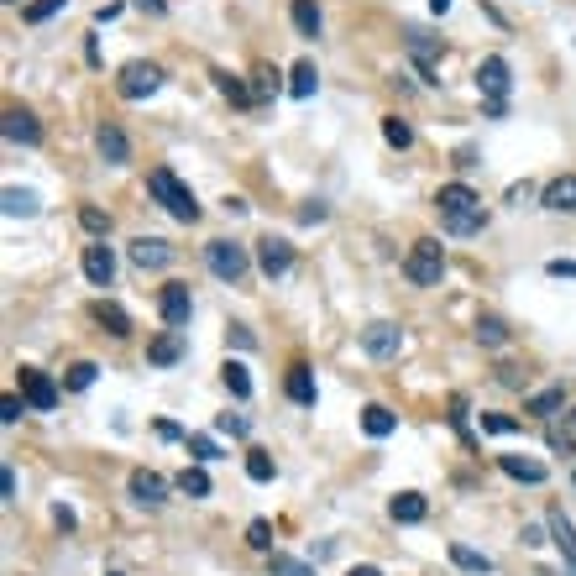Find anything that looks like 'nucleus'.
Segmentation results:
<instances>
[{
  "mask_svg": "<svg viewBox=\"0 0 576 576\" xmlns=\"http://www.w3.org/2000/svg\"><path fill=\"white\" fill-rule=\"evenodd\" d=\"M435 210H440V226H446L450 236H477L488 226V210H482V199H477L467 184H440Z\"/></svg>",
  "mask_w": 576,
  "mask_h": 576,
  "instance_id": "f257e3e1",
  "label": "nucleus"
},
{
  "mask_svg": "<svg viewBox=\"0 0 576 576\" xmlns=\"http://www.w3.org/2000/svg\"><path fill=\"white\" fill-rule=\"evenodd\" d=\"M147 194L173 215V220H184V226H194V220H199V199H194V189L173 168H152L147 173Z\"/></svg>",
  "mask_w": 576,
  "mask_h": 576,
  "instance_id": "f03ea898",
  "label": "nucleus"
},
{
  "mask_svg": "<svg viewBox=\"0 0 576 576\" xmlns=\"http://www.w3.org/2000/svg\"><path fill=\"white\" fill-rule=\"evenodd\" d=\"M440 273H446V252H440V241H435V236H419V241L409 247V257H404V278L409 283H419V288H429V283H440Z\"/></svg>",
  "mask_w": 576,
  "mask_h": 576,
  "instance_id": "7ed1b4c3",
  "label": "nucleus"
},
{
  "mask_svg": "<svg viewBox=\"0 0 576 576\" xmlns=\"http://www.w3.org/2000/svg\"><path fill=\"white\" fill-rule=\"evenodd\" d=\"M205 262H210V273L220 278V283H241L247 268H252V257H247L241 241H210V247H205Z\"/></svg>",
  "mask_w": 576,
  "mask_h": 576,
  "instance_id": "20e7f679",
  "label": "nucleus"
},
{
  "mask_svg": "<svg viewBox=\"0 0 576 576\" xmlns=\"http://www.w3.org/2000/svg\"><path fill=\"white\" fill-rule=\"evenodd\" d=\"M116 89H121L126 100H152V95L163 89V68L147 64V58H131V64L116 74Z\"/></svg>",
  "mask_w": 576,
  "mask_h": 576,
  "instance_id": "39448f33",
  "label": "nucleus"
},
{
  "mask_svg": "<svg viewBox=\"0 0 576 576\" xmlns=\"http://www.w3.org/2000/svg\"><path fill=\"white\" fill-rule=\"evenodd\" d=\"M362 351L372 357V362H393V357L404 351V330H399L393 320H372L362 330Z\"/></svg>",
  "mask_w": 576,
  "mask_h": 576,
  "instance_id": "423d86ee",
  "label": "nucleus"
},
{
  "mask_svg": "<svg viewBox=\"0 0 576 576\" xmlns=\"http://www.w3.org/2000/svg\"><path fill=\"white\" fill-rule=\"evenodd\" d=\"M509 58H498V53H492V58H482V64H477V89H482V95H488V106H509Z\"/></svg>",
  "mask_w": 576,
  "mask_h": 576,
  "instance_id": "0eeeda50",
  "label": "nucleus"
},
{
  "mask_svg": "<svg viewBox=\"0 0 576 576\" xmlns=\"http://www.w3.org/2000/svg\"><path fill=\"white\" fill-rule=\"evenodd\" d=\"M22 399L47 414V409H58V383L47 378L43 367H22Z\"/></svg>",
  "mask_w": 576,
  "mask_h": 576,
  "instance_id": "6e6552de",
  "label": "nucleus"
},
{
  "mask_svg": "<svg viewBox=\"0 0 576 576\" xmlns=\"http://www.w3.org/2000/svg\"><path fill=\"white\" fill-rule=\"evenodd\" d=\"M257 268L268 278H283L294 268V247H288L283 236H262V241H257Z\"/></svg>",
  "mask_w": 576,
  "mask_h": 576,
  "instance_id": "1a4fd4ad",
  "label": "nucleus"
},
{
  "mask_svg": "<svg viewBox=\"0 0 576 576\" xmlns=\"http://www.w3.org/2000/svg\"><path fill=\"white\" fill-rule=\"evenodd\" d=\"M0 131H5V142H11V147H37V142H43V126H37V116H32V110H5Z\"/></svg>",
  "mask_w": 576,
  "mask_h": 576,
  "instance_id": "9d476101",
  "label": "nucleus"
},
{
  "mask_svg": "<svg viewBox=\"0 0 576 576\" xmlns=\"http://www.w3.org/2000/svg\"><path fill=\"white\" fill-rule=\"evenodd\" d=\"M194 315V294L189 283H163V320H168V330H184Z\"/></svg>",
  "mask_w": 576,
  "mask_h": 576,
  "instance_id": "9b49d317",
  "label": "nucleus"
},
{
  "mask_svg": "<svg viewBox=\"0 0 576 576\" xmlns=\"http://www.w3.org/2000/svg\"><path fill=\"white\" fill-rule=\"evenodd\" d=\"M131 262H136L142 273H157V268L173 262V247L163 241V236H136V241H131Z\"/></svg>",
  "mask_w": 576,
  "mask_h": 576,
  "instance_id": "f8f14e48",
  "label": "nucleus"
},
{
  "mask_svg": "<svg viewBox=\"0 0 576 576\" xmlns=\"http://www.w3.org/2000/svg\"><path fill=\"white\" fill-rule=\"evenodd\" d=\"M95 147H100V157H106L110 168H126V163H131V142H126V131L110 126V121H106L100 131H95Z\"/></svg>",
  "mask_w": 576,
  "mask_h": 576,
  "instance_id": "ddd939ff",
  "label": "nucleus"
},
{
  "mask_svg": "<svg viewBox=\"0 0 576 576\" xmlns=\"http://www.w3.org/2000/svg\"><path fill=\"white\" fill-rule=\"evenodd\" d=\"M540 205L551 215H571L576 210V173H561V178H551L545 184V194H540Z\"/></svg>",
  "mask_w": 576,
  "mask_h": 576,
  "instance_id": "4468645a",
  "label": "nucleus"
},
{
  "mask_svg": "<svg viewBox=\"0 0 576 576\" xmlns=\"http://www.w3.org/2000/svg\"><path fill=\"white\" fill-rule=\"evenodd\" d=\"M85 278L95 283V288H110V278H116V252H110L106 241L85 247Z\"/></svg>",
  "mask_w": 576,
  "mask_h": 576,
  "instance_id": "2eb2a0df",
  "label": "nucleus"
},
{
  "mask_svg": "<svg viewBox=\"0 0 576 576\" xmlns=\"http://www.w3.org/2000/svg\"><path fill=\"white\" fill-rule=\"evenodd\" d=\"M131 498L142 503V509H157L163 498H168V482L157 477V471H147V467H136L131 471Z\"/></svg>",
  "mask_w": 576,
  "mask_h": 576,
  "instance_id": "dca6fc26",
  "label": "nucleus"
},
{
  "mask_svg": "<svg viewBox=\"0 0 576 576\" xmlns=\"http://www.w3.org/2000/svg\"><path fill=\"white\" fill-rule=\"evenodd\" d=\"M178 357H184V330H163V336L147 346V362L152 367H173Z\"/></svg>",
  "mask_w": 576,
  "mask_h": 576,
  "instance_id": "f3484780",
  "label": "nucleus"
},
{
  "mask_svg": "<svg viewBox=\"0 0 576 576\" xmlns=\"http://www.w3.org/2000/svg\"><path fill=\"white\" fill-rule=\"evenodd\" d=\"M388 513H393V524H419L429 513V503H425V492H399V498L388 503Z\"/></svg>",
  "mask_w": 576,
  "mask_h": 576,
  "instance_id": "a211bd4d",
  "label": "nucleus"
},
{
  "mask_svg": "<svg viewBox=\"0 0 576 576\" xmlns=\"http://www.w3.org/2000/svg\"><path fill=\"white\" fill-rule=\"evenodd\" d=\"M545 524H551V540L561 545V555H566V566L576 571V530H571V519H566L561 509H551V519H545Z\"/></svg>",
  "mask_w": 576,
  "mask_h": 576,
  "instance_id": "6ab92c4d",
  "label": "nucleus"
},
{
  "mask_svg": "<svg viewBox=\"0 0 576 576\" xmlns=\"http://www.w3.org/2000/svg\"><path fill=\"white\" fill-rule=\"evenodd\" d=\"M89 315H95V325H106V330H110V336H116V341H121V336H131V315H126V309H121V304L100 299V304H95V309H89Z\"/></svg>",
  "mask_w": 576,
  "mask_h": 576,
  "instance_id": "aec40b11",
  "label": "nucleus"
},
{
  "mask_svg": "<svg viewBox=\"0 0 576 576\" xmlns=\"http://www.w3.org/2000/svg\"><path fill=\"white\" fill-rule=\"evenodd\" d=\"M362 429L372 435V440H383V435H393V429H399V414H393L388 404H367L362 409Z\"/></svg>",
  "mask_w": 576,
  "mask_h": 576,
  "instance_id": "412c9836",
  "label": "nucleus"
},
{
  "mask_svg": "<svg viewBox=\"0 0 576 576\" xmlns=\"http://www.w3.org/2000/svg\"><path fill=\"white\" fill-rule=\"evenodd\" d=\"M498 467L509 471L513 482H545V461H534V456H498Z\"/></svg>",
  "mask_w": 576,
  "mask_h": 576,
  "instance_id": "4be33fe9",
  "label": "nucleus"
},
{
  "mask_svg": "<svg viewBox=\"0 0 576 576\" xmlns=\"http://www.w3.org/2000/svg\"><path fill=\"white\" fill-rule=\"evenodd\" d=\"M446 555L456 561V566H461V571H471V576H492V571H498V566H492L488 555H482V551H471V545H461V540H456V545H450Z\"/></svg>",
  "mask_w": 576,
  "mask_h": 576,
  "instance_id": "5701e85b",
  "label": "nucleus"
},
{
  "mask_svg": "<svg viewBox=\"0 0 576 576\" xmlns=\"http://www.w3.org/2000/svg\"><path fill=\"white\" fill-rule=\"evenodd\" d=\"M210 79H215V89H220V95H226L231 106H241V110H247V106H252V100H257V89H247V85H241V79H236V74H226V68H215Z\"/></svg>",
  "mask_w": 576,
  "mask_h": 576,
  "instance_id": "b1692460",
  "label": "nucleus"
},
{
  "mask_svg": "<svg viewBox=\"0 0 576 576\" xmlns=\"http://www.w3.org/2000/svg\"><path fill=\"white\" fill-rule=\"evenodd\" d=\"M0 199H5V215H11V220H32V215L43 210V205H37V194H32V189H16V184L0 194Z\"/></svg>",
  "mask_w": 576,
  "mask_h": 576,
  "instance_id": "393cba45",
  "label": "nucleus"
},
{
  "mask_svg": "<svg viewBox=\"0 0 576 576\" xmlns=\"http://www.w3.org/2000/svg\"><path fill=\"white\" fill-rule=\"evenodd\" d=\"M288 399L304 404V409H315V378H309V367H304V362L288 367Z\"/></svg>",
  "mask_w": 576,
  "mask_h": 576,
  "instance_id": "a878e982",
  "label": "nucleus"
},
{
  "mask_svg": "<svg viewBox=\"0 0 576 576\" xmlns=\"http://www.w3.org/2000/svg\"><path fill=\"white\" fill-rule=\"evenodd\" d=\"M315 89H320V74H315V64H309V58H304V64H294V74H288V95H294V100H309Z\"/></svg>",
  "mask_w": 576,
  "mask_h": 576,
  "instance_id": "bb28decb",
  "label": "nucleus"
},
{
  "mask_svg": "<svg viewBox=\"0 0 576 576\" xmlns=\"http://www.w3.org/2000/svg\"><path fill=\"white\" fill-rule=\"evenodd\" d=\"M288 16H294V26H299V37H320V5H315V0H294Z\"/></svg>",
  "mask_w": 576,
  "mask_h": 576,
  "instance_id": "cd10ccee",
  "label": "nucleus"
},
{
  "mask_svg": "<svg viewBox=\"0 0 576 576\" xmlns=\"http://www.w3.org/2000/svg\"><path fill=\"white\" fill-rule=\"evenodd\" d=\"M178 492H184V498H210V471L205 467H184L178 471Z\"/></svg>",
  "mask_w": 576,
  "mask_h": 576,
  "instance_id": "c85d7f7f",
  "label": "nucleus"
},
{
  "mask_svg": "<svg viewBox=\"0 0 576 576\" xmlns=\"http://www.w3.org/2000/svg\"><path fill=\"white\" fill-rule=\"evenodd\" d=\"M477 341L488 346V351H498V346H509V325L498 320V315H482V320H477Z\"/></svg>",
  "mask_w": 576,
  "mask_h": 576,
  "instance_id": "c756f323",
  "label": "nucleus"
},
{
  "mask_svg": "<svg viewBox=\"0 0 576 576\" xmlns=\"http://www.w3.org/2000/svg\"><path fill=\"white\" fill-rule=\"evenodd\" d=\"M561 404H566V388H545V393H534L530 404H524V414H540V419H551Z\"/></svg>",
  "mask_w": 576,
  "mask_h": 576,
  "instance_id": "7c9ffc66",
  "label": "nucleus"
},
{
  "mask_svg": "<svg viewBox=\"0 0 576 576\" xmlns=\"http://www.w3.org/2000/svg\"><path fill=\"white\" fill-rule=\"evenodd\" d=\"M220 378H226V388H231V399H252V378H247V367L241 362H226L220 367Z\"/></svg>",
  "mask_w": 576,
  "mask_h": 576,
  "instance_id": "2f4dec72",
  "label": "nucleus"
},
{
  "mask_svg": "<svg viewBox=\"0 0 576 576\" xmlns=\"http://www.w3.org/2000/svg\"><path fill=\"white\" fill-rule=\"evenodd\" d=\"M247 477H252V482H273L278 461L268 456V450H247Z\"/></svg>",
  "mask_w": 576,
  "mask_h": 576,
  "instance_id": "473e14b6",
  "label": "nucleus"
},
{
  "mask_svg": "<svg viewBox=\"0 0 576 576\" xmlns=\"http://www.w3.org/2000/svg\"><path fill=\"white\" fill-rule=\"evenodd\" d=\"M95 378H100V367L95 362H74L68 367V378H64V388L68 393H85V388H95Z\"/></svg>",
  "mask_w": 576,
  "mask_h": 576,
  "instance_id": "72a5a7b5",
  "label": "nucleus"
},
{
  "mask_svg": "<svg viewBox=\"0 0 576 576\" xmlns=\"http://www.w3.org/2000/svg\"><path fill=\"white\" fill-rule=\"evenodd\" d=\"M383 142L388 147H409V142H414V126L399 121V116H383Z\"/></svg>",
  "mask_w": 576,
  "mask_h": 576,
  "instance_id": "f704fd0d",
  "label": "nucleus"
},
{
  "mask_svg": "<svg viewBox=\"0 0 576 576\" xmlns=\"http://www.w3.org/2000/svg\"><path fill=\"white\" fill-rule=\"evenodd\" d=\"M268 571L273 576H320L315 566H304V561H294V555H268Z\"/></svg>",
  "mask_w": 576,
  "mask_h": 576,
  "instance_id": "c9c22d12",
  "label": "nucleus"
},
{
  "mask_svg": "<svg viewBox=\"0 0 576 576\" xmlns=\"http://www.w3.org/2000/svg\"><path fill=\"white\" fill-rule=\"evenodd\" d=\"M247 545L262 551V555H273V524H268V519H252V524H247Z\"/></svg>",
  "mask_w": 576,
  "mask_h": 576,
  "instance_id": "e433bc0d",
  "label": "nucleus"
},
{
  "mask_svg": "<svg viewBox=\"0 0 576 576\" xmlns=\"http://www.w3.org/2000/svg\"><path fill=\"white\" fill-rule=\"evenodd\" d=\"M64 5H68V0H26V11H22V16H26L32 26H43L47 16H58Z\"/></svg>",
  "mask_w": 576,
  "mask_h": 576,
  "instance_id": "4c0bfd02",
  "label": "nucleus"
},
{
  "mask_svg": "<svg viewBox=\"0 0 576 576\" xmlns=\"http://www.w3.org/2000/svg\"><path fill=\"white\" fill-rule=\"evenodd\" d=\"M215 429H220V435H236V440H241V435L252 429V419H247V414H215Z\"/></svg>",
  "mask_w": 576,
  "mask_h": 576,
  "instance_id": "58836bf2",
  "label": "nucleus"
},
{
  "mask_svg": "<svg viewBox=\"0 0 576 576\" xmlns=\"http://www.w3.org/2000/svg\"><path fill=\"white\" fill-rule=\"evenodd\" d=\"M184 446H189V456H194V461H215V456H220V450H215V440H210V435H189Z\"/></svg>",
  "mask_w": 576,
  "mask_h": 576,
  "instance_id": "ea45409f",
  "label": "nucleus"
},
{
  "mask_svg": "<svg viewBox=\"0 0 576 576\" xmlns=\"http://www.w3.org/2000/svg\"><path fill=\"white\" fill-rule=\"evenodd\" d=\"M79 220H85V231H95V236H106V231H110V215H106V210H95V205H85V210H79Z\"/></svg>",
  "mask_w": 576,
  "mask_h": 576,
  "instance_id": "a19ab883",
  "label": "nucleus"
},
{
  "mask_svg": "<svg viewBox=\"0 0 576 576\" xmlns=\"http://www.w3.org/2000/svg\"><path fill=\"white\" fill-rule=\"evenodd\" d=\"M482 429H488V435H513L519 419H509V414H482Z\"/></svg>",
  "mask_w": 576,
  "mask_h": 576,
  "instance_id": "79ce46f5",
  "label": "nucleus"
},
{
  "mask_svg": "<svg viewBox=\"0 0 576 576\" xmlns=\"http://www.w3.org/2000/svg\"><path fill=\"white\" fill-rule=\"evenodd\" d=\"M268 95H278V68H257V100H268Z\"/></svg>",
  "mask_w": 576,
  "mask_h": 576,
  "instance_id": "37998d69",
  "label": "nucleus"
},
{
  "mask_svg": "<svg viewBox=\"0 0 576 576\" xmlns=\"http://www.w3.org/2000/svg\"><path fill=\"white\" fill-rule=\"evenodd\" d=\"M0 498H5V503H16V471H11V467L0 471Z\"/></svg>",
  "mask_w": 576,
  "mask_h": 576,
  "instance_id": "c03bdc74",
  "label": "nucleus"
},
{
  "mask_svg": "<svg viewBox=\"0 0 576 576\" xmlns=\"http://www.w3.org/2000/svg\"><path fill=\"white\" fill-rule=\"evenodd\" d=\"M231 341L241 346V351H252V346H257V336L247 330V325H231Z\"/></svg>",
  "mask_w": 576,
  "mask_h": 576,
  "instance_id": "a18cd8bd",
  "label": "nucleus"
},
{
  "mask_svg": "<svg viewBox=\"0 0 576 576\" xmlns=\"http://www.w3.org/2000/svg\"><path fill=\"white\" fill-rule=\"evenodd\" d=\"M0 419L16 425V419H22V399H5V404H0Z\"/></svg>",
  "mask_w": 576,
  "mask_h": 576,
  "instance_id": "49530a36",
  "label": "nucleus"
},
{
  "mask_svg": "<svg viewBox=\"0 0 576 576\" xmlns=\"http://www.w3.org/2000/svg\"><path fill=\"white\" fill-rule=\"evenodd\" d=\"M131 5H136V11H147V16H163V11H168V0H131Z\"/></svg>",
  "mask_w": 576,
  "mask_h": 576,
  "instance_id": "de8ad7c7",
  "label": "nucleus"
},
{
  "mask_svg": "<svg viewBox=\"0 0 576 576\" xmlns=\"http://www.w3.org/2000/svg\"><path fill=\"white\" fill-rule=\"evenodd\" d=\"M157 435H163V440H189V435H184L178 425H168V419H157Z\"/></svg>",
  "mask_w": 576,
  "mask_h": 576,
  "instance_id": "09e8293b",
  "label": "nucleus"
},
{
  "mask_svg": "<svg viewBox=\"0 0 576 576\" xmlns=\"http://www.w3.org/2000/svg\"><path fill=\"white\" fill-rule=\"evenodd\" d=\"M545 273H551V278H576V262H551Z\"/></svg>",
  "mask_w": 576,
  "mask_h": 576,
  "instance_id": "8fccbe9b",
  "label": "nucleus"
},
{
  "mask_svg": "<svg viewBox=\"0 0 576 576\" xmlns=\"http://www.w3.org/2000/svg\"><path fill=\"white\" fill-rule=\"evenodd\" d=\"M498 378H503L509 388H524V378H519V367H498Z\"/></svg>",
  "mask_w": 576,
  "mask_h": 576,
  "instance_id": "3c124183",
  "label": "nucleus"
},
{
  "mask_svg": "<svg viewBox=\"0 0 576 576\" xmlns=\"http://www.w3.org/2000/svg\"><path fill=\"white\" fill-rule=\"evenodd\" d=\"M346 576H383V571H378V566H351Z\"/></svg>",
  "mask_w": 576,
  "mask_h": 576,
  "instance_id": "603ef678",
  "label": "nucleus"
},
{
  "mask_svg": "<svg viewBox=\"0 0 576 576\" xmlns=\"http://www.w3.org/2000/svg\"><path fill=\"white\" fill-rule=\"evenodd\" d=\"M429 11H435V16H446V11H450V0H429Z\"/></svg>",
  "mask_w": 576,
  "mask_h": 576,
  "instance_id": "864d4df0",
  "label": "nucleus"
},
{
  "mask_svg": "<svg viewBox=\"0 0 576 576\" xmlns=\"http://www.w3.org/2000/svg\"><path fill=\"white\" fill-rule=\"evenodd\" d=\"M110 576H121V571H110Z\"/></svg>",
  "mask_w": 576,
  "mask_h": 576,
  "instance_id": "5fc2aeb1",
  "label": "nucleus"
}]
</instances>
